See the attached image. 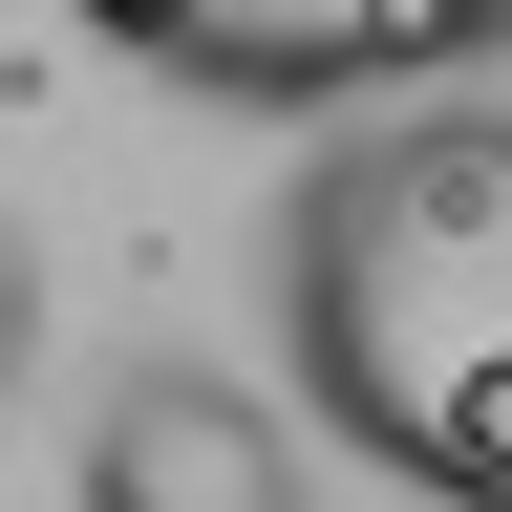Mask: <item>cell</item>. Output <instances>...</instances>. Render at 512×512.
I'll return each instance as SVG.
<instances>
[{"label": "cell", "instance_id": "1", "mask_svg": "<svg viewBox=\"0 0 512 512\" xmlns=\"http://www.w3.org/2000/svg\"><path fill=\"white\" fill-rule=\"evenodd\" d=\"M278 384L427 512H512V107H384L256 214Z\"/></svg>", "mask_w": 512, "mask_h": 512}, {"label": "cell", "instance_id": "2", "mask_svg": "<svg viewBox=\"0 0 512 512\" xmlns=\"http://www.w3.org/2000/svg\"><path fill=\"white\" fill-rule=\"evenodd\" d=\"M107 64H150L192 107H384L512 43V0H64Z\"/></svg>", "mask_w": 512, "mask_h": 512}, {"label": "cell", "instance_id": "3", "mask_svg": "<svg viewBox=\"0 0 512 512\" xmlns=\"http://www.w3.org/2000/svg\"><path fill=\"white\" fill-rule=\"evenodd\" d=\"M86 512H299V406L278 384H235V363H107V406H86Z\"/></svg>", "mask_w": 512, "mask_h": 512}]
</instances>
